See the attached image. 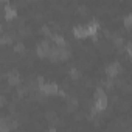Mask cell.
I'll return each mask as SVG.
<instances>
[{
    "label": "cell",
    "mask_w": 132,
    "mask_h": 132,
    "mask_svg": "<svg viewBox=\"0 0 132 132\" xmlns=\"http://www.w3.org/2000/svg\"><path fill=\"white\" fill-rule=\"evenodd\" d=\"M106 107H107V98H106L104 92L100 89V90H96V95H95V109L104 110Z\"/></svg>",
    "instance_id": "cell-1"
},
{
    "label": "cell",
    "mask_w": 132,
    "mask_h": 132,
    "mask_svg": "<svg viewBox=\"0 0 132 132\" xmlns=\"http://www.w3.org/2000/svg\"><path fill=\"white\" fill-rule=\"evenodd\" d=\"M39 89H40V92L44 93V95H54V93H57L59 92V89H57V86L54 84V82H40L39 84Z\"/></svg>",
    "instance_id": "cell-2"
},
{
    "label": "cell",
    "mask_w": 132,
    "mask_h": 132,
    "mask_svg": "<svg viewBox=\"0 0 132 132\" xmlns=\"http://www.w3.org/2000/svg\"><path fill=\"white\" fill-rule=\"evenodd\" d=\"M120 70H121L120 64H118V62H113V64H110L109 67H107V75H109L110 78H113V76H117V75L120 73Z\"/></svg>",
    "instance_id": "cell-3"
},
{
    "label": "cell",
    "mask_w": 132,
    "mask_h": 132,
    "mask_svg": "<svg viewBox=\"0 0 132 132\" xmlns=\"http://www.w3.org/2000/svg\"><path fill=\"white\" fill-rule=\"evenodd\" d=\"M73 33H75V36H76V37H79V39L90 36V34H89V30H87V27H76V28L73 30Z\"/></svg>",
    "instance_id": "cell-4"
},
{
    "label": "cell",
    "mask_w": 132,
    "mask_h": 132,
    "mask_svg": "<svg viewBox=\"0 0 132 132\" xmlns=\"http://www.w3.org/2000/svg\"><path fill=\"white\" fill-rule=\"evenodd\" d=\"M8 81H10L11 86H17V84H19V76H17V73H16V72H11V73L8 75Z\"/></svg>",
    "instance_id": "cell-5"
},
{
    "label": "cell",
    "mask_w": 132,
    "mask_h": 132,
    "mask_svg": "<svg viewBox=\"0 0 132 132\" xmlns=\"http://www.w3.org/2000/svg\"><path fill=\"white\" fill-rule=\"evenodd\" d=\"M14 16H16V11L13 10V6H5V17L8 20H11Z\"/></svg>",
    "instance_id": "cell-6"
},
{
    "label": "cell",
    "mask_w": 132,
    "mask_h": 132,
    "mask_svg": "<svg viewBox=\"0 0 132 132\" xmlns=\"http://www.w3.org/2000/svg\"><path fill=\"white\" fill-rule=\"evenodd\" d=\"M124 25H126L127 28H132V14H129V16L124 19Z\"/></svg>",
    "instance_id": "cell-7"
},
{
    "label": "cell",
    "mask_w": 132,
    "mask_h": 132,
    "mask_svg": "<svg viewBox=\"0 0 132 132\" xmlns=\"http://www.w3.org/2000/svg\"><path fill=\"white\" fill-rule=\"evenodd\" d=\"M126 50H127V53H129V56L132 57V44H129V45L126 47Z\"/></svg>",
    "instance_id": "cell-8"
}]
</instances>
